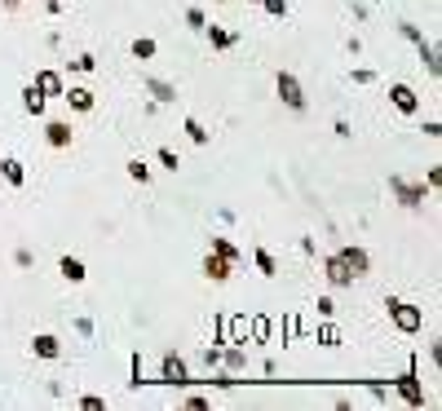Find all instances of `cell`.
<instances>
[{
  "label": "cell",
  "mask_w": 442,
  "mask_h": 411,
  "mask_svg": "<svg viewBox=\"0 0 442 411\" xmlns=\"http://www.w3.org/2000/svg\"><path fill=\"white\" fill-rule=\"evenodd\" d=\"M385 310H389L393 328H398L402 336L425 332V310H420V305H411V301H402V296H389V301H385Z\"/></svg>",
  "instance_id": "cell-1"
},
{
  "label": "cell",
  "mask_w": 442,
  "mask_h": 411,
  "mask_svg": "<svg viewBox=\"0 0 442 411\" xmlns=\"http://www.w3.org/2000/svg\"><path fill=\"white\" fill-rule=\"evenodd\" d=\"M160 380H164V385H177V389H190V385H195V376H190V367H186V358L177 354V349H169V354H164V362H160Z\"/></svg>",
  "instance_id": "cell-2"
},
{
  "label": "cell",
  "mask_w": 442,
  "mask_h": 411,
  "mask_svg": "<svg viewBox=\"0 0 442 411\" xmlns=\"http://www.w3.org/2000/svg\"><path fill=\"white\" fill-rule=\"evenodd\" d=\"M274 93L283 98L288 111H296V115L305 111V89H301V80H296L292 71H279V76H274Z\"/></svg>",
  "instance_id": "cell-3"
},
{
  "label": "cell",
  "mask_w": 442,
  "mask_h": 411,
  "mask_svg": "<svg viewBox=\"0 0 442 411\" xmlns=\"http://www.w3.org/2000/svg\"><path fill=\"white\" fill-rule=\"evenodd\" d=\"M389 190H393V199H398L402 208H420V203H425L429 195H434V190H429L425 181L416 186V181H402V177H389Z\"/></svg>",
  "instance_id": "cell-4"
},
{
  "label": "cell",
  "mask_w": 442,
  "mask_h": 411,
  "mask_svg": "<svg viewBox=\"0 0 442 411\" xmlns=\"http://www.w3.org/2000/svg\"><path fill=\"white\" fill-rule=\"evenodd\" d=\"M393 389H398L402 398H407L411 407H425V385H420V376H416V362H411L407 371H402L398 380H393Z\"/></svg>",
  "instance_id": "cell-5"
},
{
  "label": "cell",
  "mask_w": 442,
  "mask_h": 411,
  "mask_svg": "<svg viewBox=\"0 0 442 411\" xmlns=\"http://www.w3.org/2000/svg\"><path fill=\"white\" fill-rule=\"evenodd\" d=\"M62 102L71 106V111L85 115V111H93V106H98V93L85 89V84H67V89H62Z\"/></svg>",
  "instance_id": "cell-6"
},
{
  "label": "cell",
  "mask_w": 442,
  "mask_h": 411,
  "mask_svg": "<svg viewBox=\"0 0 442 411\" xmlns=\"http://www.w3.org/2000/svg\"><path fill=\"white\" fill-rule=\"evenodd\" d=\"M389 102H393V111H402V115L420 111V98H416L411 84H389Z\"/></svg>",
  "instance_id": "cell-7"
},
{
  "label": "cell",
  "mask_w": 442,
  "mask_h": 411,
  "mask_svg": "<svg viewBox=\"0 0 442 411\" xmlns=\"http://www.w3.org/2000/svg\"><path fill=\"white\" fill-rule=\"evenodd\" d=\"M323 274H328V283H332V287H354V270L341 261V252H332V257L323 261Z\"/></svg>",
  "instance_id": "cell-8"
},
{
  "label": "cell",
  "mask_w": 442,
  "mask_h": 411,
  "mask_svg": "<svg viewBox=\"0 0 442 411\" xmlns=\"http://www.w3.org/2000/svg\"><path fill=\"white\" fill-rule=\"evenodd\" d=\"M44 142H49L53 151H67L71 142H76V128H71L67 119H49V124H44Z\"/></svg>",
  "instance_id": "cell-9"
},
{
  "label": "cell",
  "mask_w": 442,
  "mask_h": 411,
  "mask_svg": "<svg viewBox=\"0 0 442 411\" xmlns=\"http://www.w3.org/2000/svg\"><path fill=\"white\" fill-rule=\"evenodd\" d=\"M31 354L44 358V362H53V358H62V341H58L53 332H35L31 336Z\"/></svg>",
  "instance_id": "cell-10"
},
{
  "label": "cell",
  "mask_w": 442,
  "mask_h": 411,
  "mask_svg": "<svg viewBox=\"0 0 442 411\" xmlns=\"http://www.w3.org/2000/svg\"><path fill=\"white\" fill-rule=\"evenodd\" d=\"M341 261L354 270V279H363L367 270H372V257H367V248H358V244H350V248H341Z\"/></svg>",
  "instance_id": "cell-11"
},
{
  "label": "cell",
  "mask_w": 442,
  "mask_h": 411,
  "mask_svg": "<svg viewBox=\"0 0 442 411\" xmlns=\"http://www.w3.org/2000/svg\"><path fill=\"white\" fill-rule=\"evenodd\" d=\"M204 274H208L212 283H226V279L235 274V261H226V257H217V252H208V257H204Z\"/></svg>",
  "instance_id": "cell-12"
},
{
  "label": "cell",
  "mask_w": 442,
  "mask_h": 411,
  "mask_svg": "<svg viewBox=\"0 0 442 411\" xmlns=\"http://www.w3.org/2000/svg\"><path fill=\"white\" fill-rule=\"evenodd\" d=\"M142 89H146L155 102H177V84L160 80V76H146V80H142Z\"/></svg>",
  "instance_id": "cell-13"
},
{
  "label": "cell",
  "mask_w": 442,
  "mask_h": 411,
  "mask_svg": "<svg viewBox=\"0 0 442 411\" xmlns=\"http://www.w3.org/2000/svg\"><path fill=\"white\" fill-rule=\"evenodd\" d=\"M35 89H40L44 98H62V89H67V84H62V76H58V71L44 67V71H35Z\"/></svg>",
  "instance_id": "cell-14"
},
{
  "label": "cell",
  "mask_w": 442,
  "mask_h": 411,
  "mask_svg": "<svg viewBox=\"0 0 442 411\" xmlns=\"http://www.w3.org/2000/svg\"><path fill=\"white\" fill-rule=\"evenodd\" d=\"M416 49H420V62H425V71H429V76H442V62H438V44L434 40H425V35H420V40H416Z\"/></svg>",
  "instance_id": "cell-15"
},
{
  "label": "cell",
  "mask_w": 442,
  "mask_h": 411,
  "mask_svg": "<svg viewBox=\"0 0 442 411\" xmlns=\"http://www.w3.org/2000/svg\"><path fill=\"white\" fill-rule=\"evenodd\" d=\"M58 274H62L67 283H85L89 279V270H85V261H80V257H62V261H58Z\"/></svg>",
  "instance_id": "cell-16"
},
{
  "label": "cell",
  "mask_w": 442,
  "mask_h": 411,
  "mask_svg": "<svg viewBox=\"0 0 442 411\" xmlns=\"http://www.w3.org/2000/svg\"><path fill=\"white\" fill-rule=\"evenodd\" d=\"M44 106H49V98H44V93L35 89V84H27V89H22V111L40 119V115H44Z\"/></svg>",
  "instance_id": "cell-17"
},
{
  "label": "cell",
  "mask_w": 442,
  "mask_h": 411,
  "mask_svg": "<svg viewBox=\"0 0 442 411\" xmlns=\"http://www.w3.org/2000/svg\"><path fill=\"white\" fill-rule=\"evenodd\" d=\"M204 31H208L212 49H235V44H239V35H235L230 27H204Z\"/></svg>",
  "instance_id": "cell-18"
},
{
  "label": "cell",
  "mask_w": 442,
  "mask_h": 411,
  "mask_svg": "<svg viewBox=\"0 0 442 411\" xmlns=\"http://www.w3.org/2000/svg\"><path fill=\"white\" fill-rule=\"evenodd\" d=\"M0 177H5L9 186H22V181H27V168H22V160H0Z\"/></svg>",
  "instance_id": "cell-19"
},
{
  "label": "cell",
  "mask_w": 442,
  "mask_h": 411,
  "mask_svg": "<svg viewBox=\"0 0 442 411\" xmlns=\"http://www.w3.org/2000/svg\"><path fill=\"white\" fill-rule=\"evenodd\" d=\"M186 137H190V142H195V146H208V142H212V133H208L204 124H199V119H195V115H186Z\"/></svg>",
  "instance_id": "cell-20"
},
{
  "label": "cell",
  "mask_w": 442,
  "mask_h": 411,
  "mask_svg": "<svg viewBox=\"0 0 442 411\" xmlns=\"http://www.w3.org/2000/svg\"><path fill=\"white\" fill-rule=\"evenodd\" d=\"M128 53H133L137 62H151V58H155V40H146V35H137V40L128 44Z\"/></svg>",
  "instance_id": "cell-21"
},
{
  "label": "cell",
  "mask_w": 442,
  "mask_h": 411,
  "mask_svg": "<svg viewBox=\"0 0 442 411\" xmlns=\"http://www.w3.org/2000/svg\"><path fill=\"white\" fill-rule=\"evenodd\" d=\"M212 252H217V257H226V261H239V248H235L226 235H212Z\"/></svg>",
  "instance_id": "cell-22"
},
{
  "label": "cell",
  "mask_w": 442,
  "mask_h": 411,
  "mask_svg": "<svg viewBox=\"0 0 442 411\" xmlns=\"http://www.w3.org/2000/svg\"><path fill=\"white\" fill-rule=\"evenodd\" d=\"M253 261H257V270L266 274V279H270V274H279V261H274L266 248H257V257H253Z\"/></svg>",
  "instance_id": "cell-23"
},
{
  "label": "cell",
  "mask_w": 442,
  "mask_h": 411,
  "mask_svg": "<svg viewBox=\"0 0 442 411\" xmlns=\"http://www.w3.org/2000/svg\"><path fill=\"white\" fill-rule=\"evenodd\" d=\"M124 168H128V177H133V181H142V186L151 181V164H146V160H128Z\"/></svg>",
  "instance_id": "cell-24"
},
{
  "label": "cell",
  "mask_w": 442,
  "mask_h": 411,
  "mask_svg": "<svg viewBox=\"0 0 442 411\" xmlns=\"http://www.w3.org/2000/svg\"><path fill=\"white\" fill-rule=\"evenodd\" d=\"M71 71H76V76H89V71L93 67H98V58H93V53H80V58H71V62H67Z\"/></svg>",
  "instance_id": "cell-25"
},
{
  "label": "cell",
  "mask_w": 442,
  "mask_h": 411,
  "mask_svg": "<svg viewBox=\"0 0 442 411\" xmlns=\"http://www.w3.org/2000/svg\"><path fill=\"white\" fill-rule=\"evenodd\" d=\"M155 160L169 168V173H177V168H182V160H177V151H173V146H160V155H155Z\"/></svg>",
  "instance_id": "cell-26"
},
{
  "label": "cell",
  "mask_w": 442,
  "mask_h": 411,
  "mask_svg": "<svg viewBox=\"0 0 442 411\" xmlns=\"http://www.w3.org/2000/svg\"><path fill=\"white\" fill-rule=\"evenodd\" d=\"M261 9H266L270 18H288V0H261Z\"/></svg>",
  "instance_id": "cell-27"
},
{
  "label": "cell",
  "mask_w": 442,
  "mask_h": 411,
  "mask_svg": "<svg viewBox=\"0 0 442 411\" xmlns=\"http://www.w3.org/2000/svg\"><path fill=\"white\" fill-rule=\"evenodd\" d=\"M186 27H190V31H204V27H208L204 9H186Z\"/></svg>",
  "instance_id": "cell-28"
},
{
  "label": "cell",
  "mask_w": 442,
  "mask_h": 411,
  "mask_svg": "<svg viewBox=\"0 0 442 411\" xmlns=\"http://www.w3.org/2000/svg\"><path fill=\"white\" fill-rule=\"evenodd\" d=\"M14 261H18V270H31V265H35V252H31V248H18Z\"/></svg>",
  "instance_id": "cell-29"
},
{
  "label": "cell",
  "mask_w": 442,
  "mask_h": 411,
  "mask_svg": "<svg viewBox=\"0 0 442 411\" xmlns=\"http://www.w3.org/2000/svg\"><path fill=\"white\" fill-rule=\"evenodd\" d=\"M199 358H204V367H221V345L204 349V354H199Z\"/></svg>",
  "instance_id": "cell-30"
},
{
  "label": "cell",
  "mask_w": 442,
  "mask_h": 411,
  "mask_svg": "<svg viewBox=\"0 0 442 411\" xmlns=\"http://www.w3.org/2000/svg\"><path fill=\"white\" fill-rule=\"evenodd\" d=\"M80 407H85V411H102V407H106V398H98V394H85V398H80Z\"/></svg>",
  "instance_id": "cell-31"
},
{
  "label": "cell",
  "mask_w": 442,
  "mask_h": 411,
  "mask_svg": "<svg viewBox=\"0 0 442 411\" xmlns=\"http://www.w3.org/2000/svg\"><path fill=\"white\" fill-rule=\"evenodd\" d=\"M398 31H402V35H407V40H411V44H416V40H420V35H425L420 27H416V22H398Z\"/></svg>",
  "instance_id": "cell-32"
},
{
  "label": "cell",
  "mask_w": 442,
  "mask_h": 411,
  "mask_svg": "<svg viewBox=\"0 0 442 411\" xmlns=\"http://www.w3.org/2000/svg\"><path fill=\"white\" fill-rule=\"evenodd\" d=\"M372 80H376L372 67H358V71H354V84H372Z\"/></svg>",
  "instance_id": "cell-33"
},
{
  "label": "cell",
  "mask_w": 442,
  "mask_h": 411,
  "mask_svg": "<svg viewBox=\"0 0 442 411\" xmlns=\"http://www.w3.org/2000/svg\"><path fill=\"white\" fill-rule=\"evenodd\" d=\"M128 385H133V389H142V354H133V380H128Z\"/></svg>",
  "instance_id": "cell-34"
},
{
  "label": "cell",
  "mask_w": 442,
  "mask_h": 411,
  "mask_svg": "<svg viewBox=\"0 0 442 411\" xmlns=\"http://www.w3.org/2000/svg\"><path fill=\"white\" fill-rule=\"evenodd\" d=\"M253 332H257V341H266V336H270V319H257Z\"/></svg>",
  "instance_id": "cell-35"
},
{
  "label": "cell",
  "mask_w": 442,
  "mask_h": 411,
  "mask_svg": "<svg viewBox=\"0 0 442 411\" xmlns=\"http://www.w3.org/2000/svg\"><path fill=\"white\" fill-rule=\"evenodd\" d=\"M318 314H323V319H332V314H337V305H332V296H318Z\"/></svg>",
  "instance_id": "cell-36"
},
{
  "label": "cell",
  "mask_w": 442,
  "mask_h": 411,
  "mask_svg": "<svg viewBox=\"0 0 442 411\" xmlns=\"http://www.w3.org/2000/svg\"><path fill=\"white\" fill-rule=\"evenodd\" d=\"M425 186H429V190H438V186H442V173H438V168H429V177H425Z\"/></svg>",
  "instance_id": "cell-37"
},
{
  "label": "cell",
  "mask_w": 442,
  "mask_h": 411,
  "mask_svg": "<svg viewBox=\"0 0 442 411\" xmlns=\"http://www.w3.org/2000/svg\"><path fill=\"white\" fill-rule=\"evenodd\" d=\"M0 5H5V9H18V5H22V0H0Z\"/></svg>",
  "instance_id": "cell-38"
},
{
  "label": "cell",
  "mask_w": 442,
  "mask_h": 411,
  "mask_svg": "<svg viewBox=\"0 0 442 411\" xmlns=\"http://www.w3.org/2000/svg\"><path fill=\"white\" fill-rule=\"evenodd\" d=\"M58 5H71V0H58Z\"/></svg>",
  "instance_id": "cell-39"
},
{
  "label": "cell",
  "mask_w": 442,
  "mask_h": 411,
  "mask_svg": "<svg viewBox=\"0 0 442 411\" xmlns=\"http://www.w3.org/2000/svg\"><path fill=\"white\" fill-rule=\"evenodd\" d=\"M248 5H261V0H248Z\"/></svg>",
  "instance_id": "cell-40"
},
{
  "label": "cell",
  "mask_w": 442,
  "mask_h": 411,
  "mask_svg": "<svg viewBox=\"0 0 442 411\" xmlns=\"http://www.w3.org/2000/svg\"><path fill=\"white\" fill-rule=\"evenodd\" d=\"M217 5H226V0H217Z\"/></svg>",
  "instance_id": "cell-41"
}]
</instances>
